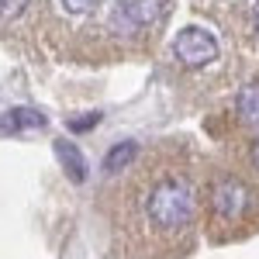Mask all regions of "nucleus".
I'll list each match as a JSON object with an SVG mask.
<instances>
[{
    "label": "nucleus",
    "instance_id": "obj_10",
    "mask_svg": "<svg viewBox=\"0 0 259 259\" xmlns=\"http://www.w3.org/2000/svg\"><path fill=\"white\" fill-rule=\"evenodd\" d=\"M249 156H252V166H256V169H259V139L252 142V152H249Z\"/></svg>",
    "mask_w": 259,
    "mask_h": 259
},
{
    "label": "nucleus",
    "instance_id": "obj_3",
    "mask_svg": "<svg viewBox=\"0 0 259 259\" xmlns=\"http://www.w3.org/2000/svg\"><path fill=\"white\" fill-rule=\"evenodd\" d=\"M173 52H177V59L183 66H190V69H200V66H207V62L218 59V41L214 35L207 31V28H183L173 41Z\"/></svg>",
    "mask_w": 259,
    "mask_h": 259
},
{
    "label": "nucleus",
    "instance_id": "obj_11",
    "mask_svg": "<svg viewBox=\"0 0 259 259\" xmlns=\"http://www.w3.org/2000/svg\"><path fill=\"white\" fill-rule=\"evenodd\" d=\"M252 24L259 28V0H256V7H252Z\"/></svg>",
    "mask_w": 259,
    "mask_h": 259
},
{
    "label": "nucleus",
    "instance_id": "obj_4",
    "mask_svg": "<svg viewBox=\"0 0 259 259\" xmlns=\"http://www.w3.org/2000/svg\"><path fill=\"white\" fill-rule=\"evenodd\" d=\"M162 4H166V0H118L121 18L128 21V24H135V28L156 24L159 14H162Z\"/></svg>",
    "mask_w": 259,
    "mask_h": 259
},
{
    "label": "nucleus",
    "instance_id": "obj_9",
    "mask_svg": "<svg viewBox=\"0 0 259 259\" xmlns=\"http://www.w3.org/2000/svg\"><path fill=\"white\" fill-rule=\"evenodd\" d=\"M59 4H62V11H69V14H76V18H80V14H90V11L97 7V0H59Z\"/></svg>",
    "mask_w": 259,
    "mask_h": 259
},
{
    "label": "nucleus",
    "instance_id": "obj_5",
    "mask_svg": "<svg viewBox=\"0 0 259 259\" xmlns=\"http://www.w3.org/2000/svg\"><path fill=\"white\" fill-rule=\"evenodd\" d=\"M235 111L239 118L249 124V128H259V83H245L239 90V100H235Z\"/></svg>",
    "mask_w": 259,
    "mask_h": 259
},
{
    "label": "nucleus",
    "instance_id": "obj_2",
    "mask_svg": "<svg viewBox=\"0 0 259 259\" xmlns=\"http://www.w3.org/2000/svg\"><path fill=\"white\" fill-rule=\"evenodd\" d=\"M249 207V187H242L235 177H221L211 187V218L214 221H239Z\"/></svg>",
    "mask_w": 259,
    "mask_h": 259
},
{
    "label": "nucleus",
    "instance_id": "obj_8",
    "mask_svg": "<svg viewBox=\"0 0 259 259\" xmlns=\"http://www.w3.org/2000/svg\"><path fill=\"white\" fill-rule=\"evenodd\" d=\"M31 0H0V21H11V18H18L21 11L28 7Z\"/></svg>",
    "mask_w": 259,
    "mask_h": 259
},
{
    "label": "nucleus",
    "instance_id": "obj_1",
    "mask_svg": "<svg viewBox=\"0 0 259 259\" xmlns=\"http://www.w3.org/2000/svg\"><path fill=\"white\" fill-rule=\"evenodd\" d=\"M145 214H149V221L159 232H180V228H187L190 218H194V187L180 177L159 180L149 190Z\"/></svg>",
    "mask_w": 259,
    "mask_h": 259
},
{
    "label": "nucleus",
    "instance_id": "obj_7",
    "mask_svg": "<svg viewBox=\"0 0 259 259\" xmlns=\"http://www.w3.org/2000/svg\"><path fill=\"white\" fill-rule=\"evenodd\" d=\"M139 156V145L135 142H121V145H114L111 152H107V159H104V169L107 173H114V169H124L128 162Z\"/></svg>",
    "mask_w": 259,
    "mask_h": 259
},
{
    "label": "nucleus",
    "instance_id": "obj_6",
    "mask_svg": "<svg viewBox=\"0 0 259 259\" xmlns=\"http://www.w3.org/2000/svg\"><path fill=\"white\" fill-rule=\"evenodd\" d=\"M56 152H59V159H62V166H66V173H69V180L73 183H83V177H87V162H83V152L73 145V142H59L56 145Z\"/></svg>",
    "mask_w": 259,
    "mask_h": 259
}]
</instances>
